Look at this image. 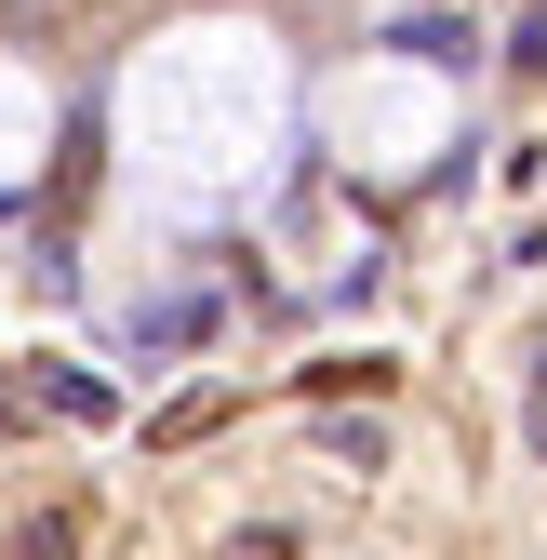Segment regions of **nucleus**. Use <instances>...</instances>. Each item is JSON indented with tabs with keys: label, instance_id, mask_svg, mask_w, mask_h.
I'll use <instances>...</instances> for the list:
<instances>
[{
	"label": "nucleus",
	"instance_id": "f03ea898",
	"mask_svg": "<svg viewBox=\"0 0 547 560\" xmlns=\"http://www.w3.org/2000/svg\"><path fill=\"white\" fill-rule=\"evenodd\" d=\"M508 67H534V81H547V0H534V14L508 27Z\"/></svg>",
	"mask_w": 547,
	"mask_h": 560
},
{
	"label": "nucleus",
	"instance_id": "f257e3e1",
	"mask_svg": "<svg viewBox=\"0 0 547 560\" xmlns=\"http://www.w3.org/2000/svg\"><path fill=\"white\" fill-rule=\"evenodd\" d=\"M40 400H54V413H81V428H107V413H120V400H107V387H94V374H67V361H54V374H40Z\"/></svg>",
	"mask_w": 547,
	"mask_h": 560
}]
</instances>
